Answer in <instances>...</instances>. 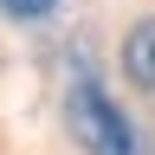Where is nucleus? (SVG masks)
<instances>
[{
    "label": "nucleus",
    "instance_id": "nucleus-1",
    "mask_svg": "<svg viewBox=\"0 0 155 155\" xmlns=\"http://www.w3.org/2000/svg\"><path fill=\"white\" fill-rule=\"evenodd\" d=\"M65 116H71V136H78L91 155H136V129H129V116L104 97V84H97L91 71L71 84Z\"/></svg>",
    "mask_w": 155,
    "mask_h": 155
},
{
    "label": "nucleus",
    "instance_id": "nucleus-2",
    "mask_svg": "<svg viewBox=\"0 0 155 155\" xmlns=\"http://www.w3.org/2000/svg\"><path fill=\"white\" fill-rule=\"evenodd\" d=\"M123 78L136 91H155V19H136L123 32Z\"/></svg>",
    "mask_w": 155,
    "mask_h": 155
},
{
    "label": "nucleus",
    "instance_id": "nucleus-3",
    "mask_svg": "<svg viewBox=\"0 0 155 155\" xmlns=\"http://www.w3.org/2000/svg\"><path fill=\"white\" fill-rule=\"evenodd\" d=\"M58 7V0H0V13H7V19H45Z\"/></svg>",
    "mask_w": 155,
    "mask_h": 155
}]
</instances>
